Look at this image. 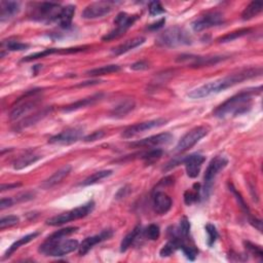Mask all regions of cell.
<instances>
[{
    "label": "cell",
    "mask_w": 263,
    "mask_h": 263,
    "mask_svg": "<svg viewBox=\"0 0 263 263\" xmlns=\"http://www.w3.org/2000/svg\"><path fill=\"white\" fill-rule=\"evenodd\" d=\"M180 249L182 250V252L186 256V258L189 259V260H193L194 261L196 259V257L197 256L198 250L195 246H190V245L186 244V242L183 243L180 246Z\"/></svg>",
    "instance_id": "f35d334b"
},
{
    "label": "cell",
    "mask_w": 263,
    "mask_h": 263,
    "mask_svg": "<svg viewBox=\"0 0 263 263\" xmlns=\"http://www.w3.org/2000/svg\"><path fill=\"white\" fill-rule=\"evenodd\" d=\"M113 9V3L110 1H98L89 4L82 11L83 19H98L109 15Z\"/></svg>",
    "instance_id": "7c38bea8"
},
{
    "label": "cell",
    "mask_w": 263,
    "mask_h": 263,
    "mask_svg": "<svg viewBox=\"0 0 263 263\" xmlns=\"http://www.w3.org/2000/svg\"><path fill=\"white\" fill-rule=\"evenodd\" d=\"M164 13V8L159 1H153L149 4V14L150 16H159Z\"/></svg>",
    "instance_id": "7bdbcfd3"
},
{
    "label": "cell",
    "mask_w": 263,
    "mask_h": 263,
    "mask_svg": "<svg viewBox=\"0 0 263 263\" xmlns=\"http://www.w3.org/2000/svg\"><path fill=\"white\" fill-rule=\"evenodd\" d=\"M53 54H64V49H47V50H44L42 52L34 53V54H31V55L24 58L22 60V62H31V61H34V60L44 58V57H47V56L53 55Z\"/></svg>",
    "instance_id": "1f68e13d"
},
{
    "label": "cell",
    "mask_w": 263,
    "mask_h": 263,
    "mask_svg": "<svg viewBox=\"0 0 263 263\" xmlns=\"http://www.w3.org/2000/svg\"><path fill=\"white\" fill-rule=\"evenodd\" d=\"M209 133V128L206 126L197 127L193 130H190L186 135H184L181 140L178 142L176 146V150L178 152H184L191 147H194L197 143L204 138Z\"/></svg>",
    "instance_id": "9c48e42d"
},
{
    "label": "cell",
    "mask_w": 263,
    "mask_h": 263,
    "mask_svg": "<svg viewBox=\"0 0 263 263\" xmlns=\"http://www.w3.org/2000/svg\"><path fill=\"white\" fill-rule=\"evenodd\" d=\"M79 243L76 240H54L47 237L45 242L40 245L39 252L52 257H61L73 252L78 249Z\"/></svg>",
    "instance_id": "7a4b0ae2"
},
{
    "label": "cell",
    "mask_w": 263,
    "mask_h": 263,
    "mask_svg": "<svg viewBox=\"0 0 263 263\" xmlns=\"http://www.w3.org/2000/svg\"><path fill=\"white\" fill-rule=\"evenodd\" d=\"M102 96H103L102 94H97V95L92 96V97L81 99V100H79V101H77V102H75L73 104L66 106L65 108L63 109V111L64 112H72V111H76V110L81 109V108H86V107L92 106L96 102L99 101L102 98Z\"/></svg>",
    "instance_id": "603a6c76"
},
{
    "label": "cell",
    "mask_w": 263,
    "mask_h": 263,
    "mask_svg": "<svg viewBox=\"0 0 263 263\" xmlns=\"http://www.w3.org/2000/svg\"><path fill=\"white\" fill-rule=\"evenodd\" d=\"M142 231V229H141V225H137L135 229L132 230L129 234H127L125 237H124V240L121 244V252H126V251L134 244V242L137 240L138 236L140 235Z\"/></svg>",
    "instance_id": "f1b7e54d"
},
{
    "label": "cell",
    "mask_w": 263,
    "mask_h": 263,
    "mask_svg": "<svg viewBox=\"0 0 263 263\" xmlns=\"http://www.w3.org/2000/svg\"><path fill=\"white\" fill-rule=\"evenodd\" d=\"M2 46L10 52H21L27 50L29 47V44L23 43L17 40H8L6 42H2Z\"/></svg>",
    "instance_id": "836d02e7"
},
{
    "label": "cell",
    "mask_w": 263,
    "mask_h": 263,
    "mask_svg": "<svg viewBox=\"0 0 263 263\" xmlns=\"http://www.w3.org/2000/svg\"><path fill=\"white\" fill-rule=\"evenodd\" d=\"M104 136H105V133L103 131H96V132H94V133H92L91 135L83 138V140H85V142H94V141H97V140L102 139Z\"/></svg>",
    "instance_id": "f6af8a7d"
},
{
    "label": "cell",
    "mask_w": 263,
    "mask_h": 263,
    "mask_svg": "<svg viewBox=\"0 0 263 263\" xmlns=\"http://www.w3.org/2000/svg\"><path fill=\"white\" fill-rule=\"evenodd\" d=\"M230 189L231 190V193L236 197V199H237V201H238V205L241 206V208H242L245 212H247L248 214H250V212H249V208H248L247 205L245 204V201H244L242 196L237 193V191L235 190V188H234L232 185H230Z\"/></svg>",
    "instance_id": "ee69618b"
},
{
    "label": "cell",
    "mask_w": 263,
    "mask_h": 263,
    "mask_svg": "<svg viewBox=\"0 0 263 263\" xmlns=\"http://www.w3.org/2000/svg\"><path fill=\"white\" fill-rule=\"evenodd\" d=\"M157 42L164 47L188 45L193 42L190 34L181 27H171L159 35Z\"/></svg>",
    "instance_id": "3957f363"
},
{
    "label": "cell",
    "mask_w": 263,
    "mask_h": 263,
    "mask_svg": "<svg viewBox=\"0 0 263 263\" xmlns=\"http://www.w3.org/2000/svg\"><path fill=\"white\" fill-rule=\"evenodd\" d=\"M262 7H263V4L261 2H251L243 11L242 14V19L244 21H248V20H251L253 19L254 17L258 16L261 11H262Z\"/></svg>",
    "instance_id": "f546056e"
},
{
    "label": "cell",
    "mask_w": 263,
    "mask_h": 263,
    "mask_svg": "<svg viewBox=\"0 0 263 263\" xmlns=\"http://www.w3.org/2000/svg\"><path fill=\"white\" fill-rule=\"evenodd\" d=\"M168 123V121L164 118H158V119H153V121H148V122H144V123H140V124H136L131 126L129 128H127L124 133L122 134V136L126 139L129 138H133L135 136H137L138 134L141 133H144L146 131L155 129V128H160L164 125H165Z\"/></svg>",
    "instance_id": "5bb4252c"
},
{
    "label": "cell",
    "mask_w": 263,
    "mask_h": 263,
    "mask_svg": "<svg viewBox=\"0 0 263 263\" xmlns=\"http://www.w3.org/2000/svg\"><path fill=\"white\" fill-rule=\"evenodd\" d=\"M40 91L41 90H32L21 97L16 102V106H14L13 110L10 111V121H17V119L22 118L24 115L33 110L40 102Z\"/></svg>",
    "instance_id": "277c9868"
},
{
    "label": "cell",
    "mask_w": 263,
    "mask_h": 263,
    "mask_svg": "<svg viewBox=\"0 0 263 263\" xmlns=\"http://www.w3.org/2000/svg\"><path fill=\"white\" fill-rule=\"evenodd\" d=\"M163 155V150L161 149H153V150H150L149 152L145 153L144 155L142 157V160L145 161L146 164H151L153 163H155L157 161H159Z\"/></svg>",
    "instance_id": "8d00e7d4"
},
{
    "label": "cell",
    "mask_w": 263,
    "mask_h": 263,
    "mask_svg": "<svg viewBox=\"0 0 263 263\" xmlns=\"http://www.w3.org/2000/svg\"><path fill=\"white\" fill-rule=\"evenodd\" d=\"M145 236L150 241H157L161 235L160 227L157 224H150L147 229L144 230Z\"/></svg>",
    "instance_id": "ab89813d"
},
{
    "label": "cell",
    "mask_w": 263,
    "mask_h": 263,
    "mask_svg": "<svg viewBox=\"0 0 263 263\" xmlns=\"http://www.w3.org/2000/svg\"><path fill=\"white\" fill-rule=\"evenodd\" d=\"M134 108H135V102L133 100L128 99L115 105L112 108V110L110 111V115L116 118L124 117L128 113H130L132 110H134Z\"/></svg>",
    "instance_id": "484cf974"
},
{
    "label": "cell",
    "mask_w": 263,
    "mask_h": 263,
    "mask_svg": "<svg viewBox=\"0 0 263 263\" xmlns=\"http://www.w3.org/2000/svg\"><path fill=\"white\" fill-rule=\"evenodd\" d=\"M139 19L138 15H128L126 13H121L118 14L117 17L114 20V25L116 27L111 30L109 33H107L106 35L102 37L104 41H110L113 39H116L118 37H121L122 35L126 33V31L134 25V23Z\"/></svg>",
    "instance_id": "52a82bcc"
},
{
    "label": "cell",
    "mask_w": 263,
    "mask_h": 263,
    "mask_svg": "<svg viewBox=\"0 0 263 263\" xmlns=\"http://www.w3.org/2000/svg\"><path fill=\"white\" fill-rule=\"evenodd\" d=\"M71 170H72V166L71 165H69V164L64 165L63 168H61L57 172H55L50 178H47L45 181H43V183L41 184V187L44 189H50V188L56 186L57 184L61 182L64 178H66L70 174Z\"/></svg>",
    "instance_id": "d6986e66"
},
{
    "label": "cell",
    "mask_w": 263,
    "mask_h": 263,
    "mask_svg": "<svg viewBox=\"0 0 263 263\" xmlns=\"http://www.w3.org/2000/svg\"><path fill=\"white\" fill-rule=\"evenodd\" d=\"M38 235H39V232L36 231V232H32V233H29V234H27V235H25V236L21 237L20 240H18L17 242H15L13 245H11V246L6 250V252H5V254H4V258L10 257L11 255H13V254L16 252V251H17L18 249H20V248H21L22 246H24V245L28 244L29 242L33 241L34 238H35V237H37Z\"/></svg>",
    "instance_id": "4316f807"
},
{
    "label": "cell",
    "mask_w": 263,
    "mask_h": 263,
    "mask_svg": "<svg viewBox=\"0 0 263 263\" xmlns=\"http://www.w3.org/2000/svg\"><path fill=\"white\" fill-rule=\"evenodd\" d=\"M173 205L172 198L163 191H157L153 195L152 197V206L155 211V213H158L160 215H164L168 213Z\"/></svg>",
    "instance_id": "ac0fdd59"
},
{
    "label": "cell",
    "mask_w": 263,
    "mask_h": 263,
    "mask_svg": "<svg viewBox=\"0 0 263 263\" xmlns=\"http://www.w3.org/2000/svg\"><path fill=\"white\" fill-rule=\"evenodd\" d=\"M164 23H165V19L163 18V19H161L159 22L151 24V25H149V26L147 27V29H148L149 31H158V30H160L161 28L164 27Z\"/></svg>",
    "instance_id": "c3c4849f"
},
{
    "label": "cell",
    "mask_w": 263,
    "mask_h": 263,
    "mask_svg": "<svg viewBox=\"0 0 263 263\" xmlns=\"http://www.w3.org/2000/svg\"><path fill=\"white\" fill-rule=\"evenodd\" d=\"M75 13V6L74 5H66L65 7H62L61 14H60L58 18V23L61 28L68 29L71 26L73 17Z\"/></svg>",
    "instance_id": "d4e9b609"
},
{
    "label": "cell",
    "mask_w": 263,
    "mask_h": 263,
    "mask_svg": "<svg viewBox=\"0 0 263 263\" xmlns=\"http://www.w3.org/2000/svg\"><path fill=\"white\" fill-rule=\"evenodd\" d=\"M21 9L20 3L16 1H1L0 2V21L5 22L14 18L19 14Z\"/></svg>",
    "instance_id": "ffe728a7"
},
{
    "label": "cell",
    "mask_w": 263,
    "mask_h": 263,
    "mask_svg": "<svg viewBox=\"0 0 263 263\" xmlns=\"http://www.w3.org/2000/svg\"><path fill=\"white\" fill-rule=\"evenodd\" d=\"M51 112H52V108H50V107H46V108H44V109H42V110H40V111H38L36 113H34L33 115L28 116L25 119H23V121L20 124H18V127H16V129L18 131H22L24 129L29 128V127L36 124L37 122H39L40 119H42L45 116L49 115Z\"/></svg>",
    "instance_id": "44dd1931"
},
{
    "label": "cell",
    "mask_w": 263,
    "mask_h": 263,
    "mask_svg": "<svg viewBox=\"0 0 263 263\" xmlns=\"http://www.w3.org/2000/svg\"><path fill=\"white\" fill-rule=\"evenodd\" d=\"M22 184L21 183H14V184H2L1 185V191H5L7 189H14L20 187Z\"/></svg>",
    "instance_id": "681fc988"
},
{
    "label": "cell",
    "mask_w": 263,
    "mask_h": 263,
    "mask_svg": "<svg viewBox=\"0 0 263 263\" xmlns=\"http://www.w3.org/2000/svg\"><path fill=\"white\" fill-rule=\"evenodd\" d=\"M148 68H149V63L146 61H139L131 66V69H133L135 71H142V70H146Z\"/></svg>",
    "instance_id": "7dc6e473"
},
{
    "label": "cell",
    "mask_w": 263,
    "mask_h": 263,
    "mask_svg": "<svg viewBox=\"0 0 263 263\" xmlns=\"http://www.w3.org/2000/svg\"><path fill=\"white\" fill-rule=\"evenodd\" d=\"M227 164H229V160L225 157H221V155L216 157L210 162L204 177L205 186L202 188V191H204L205 197H209L215 178L217 177L219 172H221L225 168Z\"/></svg>",
    "instance_id": "ba28073f"
},
{
    "label": "cell",
    "mask_w": 263,
    "mask_h": 263,
    "mask_svg": "<svg viewBox=\"0 0 263 263\" xmlns=\"http://www.w3.org/2000/svg\"><path fill=\"white\" fill-rule=\"evenodd\" d=\"M112 235H113V231L111 230H105L101 231L99 234L87 237L86 240L79 245L78 254L80 256L86 255L95 245H97L103 241L108 240V238H110Z\"/></svg>",
    "instance_id": "2e32d148"
},
{
    "label": "cell",
    "mask_w": 263,
    "mask_h": 263,
    "mask_svg": "<svg viewBox=\"0 0 263 263\" xmlns=\"http://www.w3.org/2000/svg\"><path fill=\"white\" fill-rule=\"evenodd\" d=\"M42 157L38 154H35L34 152H26L22 157H20L19 159H17L14 164L13 166L15 170H22V169H25L27 166L31 165L32 164L38 162Z\"/></svg>",
    "instance_id": "cb8c5ba5"
},
{
    "label": "cell",
    "mask_w": 263,
    "mask_h": 263,
    "mask_svg": "<svg viewBox=\"0 0 263 263\" xmlns=\"http://www.w3.org/2000/svg\"><path fill=\"white\" fill-rule=\"evenodd\" d=\"M250 31H251L250 29H241V30H237V31H233L231 33H229V34L224 35V36L220 37L218 39V41L219 42H230V41H232V40H235L237 38L245 36V35L249 34Z\"/></svg>",
    "instance_id": "d6a6232c"
},
{
    "label": "cell",
    "mask_w": 263,
    "mask_h": 263,
    "mask_svg": "<svg viewBox=\"0 0 263 263\" xmlns=\"http://www.w3.org/2000/svg\"><path fill=\"white\" fill-rule=\"evenodd\" d=\"M199 184L195 185V190H187L184 194V201L187 206L195 204L198 200V193H199Z\"/></svg>",
    "instance_id": "e575fe53"
},
{
    "label": "cell",
    "mask_w": 263,
    "mask_h": 263,
    "mask_svg": "<svg viewBox=\"0 0 263 263\" xmlns=\"http://www.w3.org/2000/svg\"><path fill=\"white\" fill-rule=\"evenodd\" d=\"M224 23V18L220 13L214 11V13H207L204 16H200L193 23V29L196 32H200L212 27H216Z\"/></svg>",
    "instance_id": "4fadbf2b"
},
{
    "label": "cell",
    "mask_w": 263,
    "mask_h": 263,
    "mask_svg": "<svg viewBox=\"0 0 263 263\" xmlns=\"http://www.w3.org/2000/svg\"><path fill=\"white\" fill-rule=\"evenodd\" d=\"M244 245H245V248L246 250L248 251V252L253 255L255 257H258L260 260L262 259L263 257V252H262V249L260 246H257V245H254L252 243L250 242H244Z\"/></svg>",
    "instance_id": "b9f144b4"
},
{
    "label": "cell",
    "mask_w": 263,
    "mask_h": 263,
    "mask_svg": "<svg viewBox=\"0 0 263 263\" xmlns=\"http://www.w3.org/2000/svg\"><path fill=\"white\" fill-rule=\"evenodd\" d=\"M62 7L59 3L55 2H40L33 3L30 8V18L35 21L42 23H51L58 21V18L61 14Z\"/></svg>",
    "instance_id": "5b68a950"
},
{
    "label": "cell",
    "mask_w": 263,
    "mask_h": 263,
    "mask_svg": "<svg viewBox=\"0 0 263 263\" xmlns=\"http://www.w3.org/2000/svg\"><path fill=\"white\" fill-rule=\"evenodd\" d=\"M145 37H135L133 39H130V40H127L125 41L124 43L119 44L118 46L114 47V49L112 50V54L115 55V56H119V55H123L125 53H128L129 51L131 50H134L136 49V47L140 46L141 44H143L145 42Z\"/></svg>",
    "instance_id": "7402d4cb"
},
{
    "label": "cell",
    "mask_w": 263,
    "mask_h": 263,
    "mask_svg": "<svg viewBox=\"0 0 263 263\" xmlns=\"http://www.w3.org/2000/svg\"><path fill=\"white\" fill-rule=\"evenodd\" d=\"M77 230H78V227H67V229L60 230L54 232L49 237L54 238V240H63V238L76 232Z\"/></svg>",
    "instance_id": "d590c367"
},
{
    "label": "cell",
    "mask_w": 263,
    "mask_h": 263,
    "mask_svg": "<svg viewBox=\"0 0 263 263\" xmlns=\"http://www.w3.org/2000/svg\"><path fill=\"white\" fill-rule=\"evenodd\" d=\"M118 71H121V66L112 64V65H105L99 68H95L92 70L87 71V75L89 76H102L106 74L116 73Z\"/></svg>",
    "instance_id": "83f0119b"
},
{
    "label": "cell",
    "mask_w": 263,
    "mask_h": 263,
    "mask_svg": "<svg viewBox=\"0 0 263 263\" xmlns=\"http://www.w3.org/2000/svg\"><path fill=\"white\" fill-rule=\"evenodd\" d=\"M206 231L208 233V245L209 247H212L215 243H216L217 238L219 237V233L213 224L208 223L206 225Z\"/></svg>",
    "instance_id": "74e56055"
},
{
    "label": "cell",
    "mask_w": 263,
    "mask_h": 263,
    "mask_svg": "<svg viewBox=\"0 0 263 263\" xmlns=\"http://www.w3.org/2000/svg\"><path fill=\"white\" fill-rule=\"evenodd\" d=\"M113 174V171L111 170H103V171H99V172H96L93 175L89 176L85 181L81 182L80 185L82 186H89V185H93L95 183H98L101 180L105 178H108L109 176H111Z\"/></svg>",
    "instance_id": "4dcf8cb0"
},
{
    "label": "cell",
    "mask_w": 263,
    "mask_h": 263,
    "mask_svg": "<svg viewBox=\"0 0 263 263\" xmlns=\"http://www.w3.org/2000/svg\"><path fill=\"white\" fill-rule=\"evenodd\" d=\"M94 209H95V202L93 200H91V201H88L87 204H85V205H81L75 209L67 211L65 213H62L60 215H57V216H54L50 219H47L46 224L51 225V226L63 225L65 223H68V222H71L73 220H77V219L88 216L89 214H91L93 212Z\"/></svg>",
    "instance_id": "8992f818"
},
{
    "label": "cell",
    "mask_w": 263,
    "mask_h": 263,
    "mask_svg": "<svg viewBox=\"0 0 263 263\" xmlns=\"http://www.w3.org/2000/svg\"><path fill=\"white\" fill-rule=\"evenodd\" d=\"M83 135V129L80 127L70 128L60 134H57L50 138L49 143L57 145H70L72 143L77 142Z\"/></svg>",
    "instance_id": "30bf717a"
},
{
    "label": "cell",
    "mask_w": 263,
    "mask_h": 263,
    "mask_svg": "<svg viewBox=\"0 0 263 263\" xmlns=\"http://www.w3.org/2000/svg\"><path fill=\"white\" fill-rule=\"evenodd\" d=\"M15 204H17V200L15 197H3L1 198V201H0V209L4 210L6 208L14 206Z\"/></svg>",
    "instance_id": "bcb514c9"
},
{
    "label": "cell",
    "mask_w": 263,
    "mask_h": 263,
    "mask_svg": "<svg viewBox=\"0 0 263 263\" xmlns=\"http://www.w3.org/2000/svg\"><path fill=\"white\" fill-rule=\"evenodd\" d=\"M206 159L201 154H190L185 159H183V164H185V169L187 176L189 178H197L200 172L201 165L205 163Z\"/></svg>",
    "instance_id": "e0dca14e"
},
{
    "label": "cell",
    "mask_w": 263,
    "mask_h": 263,
    "mask_svg": "<svg viewBox=\"0 0 263 263\" xmlns=\"http://www.w3.org/2000/svg\"><path fill=\"white\" fill-rule=\"evenodd\" d=\"M225 58L222 56H212V57H200L193 55H183L177 59V62L186 63L190 67H208L212 65H216L219 62L223 61Z\"/></svg>",
    "instance_id": "8fae6325"
},
{
    "label": "cell",
    "mask_w": 263,
    "mask_h": 263,
    "mask_svg": "<svg viewBox=\"0 0 263 263\" xmlns=\"http://www.w3.org/2000/svg\"><path fill=\"white\" fill-rule=\"evenodd\" d=\"M173 139L172 134L170 133H162L154 135L145 139L138 140L136 142L131 143L130 146L134 147V148H140V147H154V146H159V145H164V144H168Z\"/></svg>",
    "instance_id": "9a60e30c"
},
{
    "label": "cell",
    "mask_w": 263,
    "mask_h": 263,
    "mask_svg": "<svg viewBox=\"0 0 263 263\" xmlns=\"http://www.w3.org/2000/svg\"><path fill=\"white\" fill-rule=\"evenodd\" d=\"M20 222V218L17 216H14V215H9V216L3 217L1 220H0V230H3L7 227H11L14 225H17Z\"/></svg>",
    "instance_id": "60d3db41"
},
{
    "label": "cell",
    "mask_w": 263,
    "mask_h": 263,
    "mask_svg": "<svg viewBox=\"0 0 263 263\" xmlns=\"http://www.w3.org/2000/svg\"><path fill=\"white\" fill-rule=\"evenodd\" d=\"M260 89L261 87L254 89V91H244L238 93L218 106L217 109L214 111V115L219 118H223L230 115H241L248 112L251 109V106H252L253 95L256 94V91Z\"/></svg>",
    "instance_id": "6da1fadb"
}]
</instances>
